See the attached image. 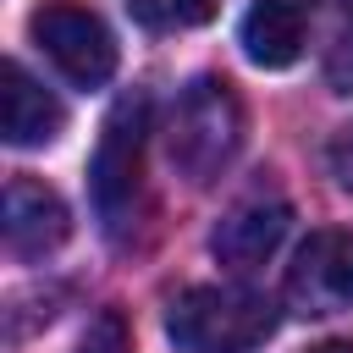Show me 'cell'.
I'll return each instance as SVG.
<instances>
[{
	"mask_svg": "<svg viewBox=\"0 0 353 353\" xmlns=\"http://www.w3.org/2000/svg\"><path fill=\"white\" fill-rule=\"evenodd\" d=\"M143 143H149V94H121L99 127L94 160H88V193L94 215L110 243H132V232L149 215V182H143Z\"/></svg>",
	"mask_w": 353,
	"mask_h": 353,
	"instance_id": "1",
	"label": "cell"
},
{
	"mask_svg": "<svg viewBox=\"0 0 353 353\" xmlns=\"http://www.w3.org/2000/svg\"><path fill=\"white\" fill-rule=\"evenodd\" d=\"M243 149V99L226 77H193L176 105H171V121H165V154L171 165L204 188L215 182Z\"/></svg>",
	"mask_w": 353,
	"mask_h": 353,
	"instance_id": "2",
	"label": "cell"
},
{
	"mask_svg": "<svg viewBox=\"0 0 353 353\" xmlns=\"http://www.w3.org/2000/svg\"><path fill=\"white\" fill-rule=\"evenodd\" d=\"M182 353H259L276 331V303L248 287H188L165 309Z\"/></svg>",
	"mask_w": 353,
	"mask_h": 353,
	"instance_id": "3",
	"label": "cell"
},
{
	"mask_svg": "<svg viewBox=\"0 0 353 353\" xmlns=\"http://www.w3.org/2000/svg\"><path fill=\"white\" fill-rule=\"evenodd\" d=\"M281 298L303 320L353 309V226H320V232H309L303 248L287 265Z\"/></svg>",
	"mask_w": 353,
	"mask_h": 353,
	"instance_id": "4",
	"label": "cell"
},
{
	"mask_svg": "<svg viewBox=\"0 0 353 353\" xmlns=\"http://www.w3.org/2000/svg\"><path fill=\"white\" fill-rule=\"evenodd\" d=\"M33 44L55 61V72L77 88H99L110 72H116V39L110 28L88 11V6H72V0H50L33 11Z\"/></svg>",
	"mask_w": 353,
	"mask_h": 353,
	"instance_id": "5",
	"label": "cell"
},
{
	"mask_svg": "<svg viewBox=\"0 0 353 353\" xmlns=\"http://www.w3.org/2000/svg\"><path fill=\"white\" fill-rule=\"evenodd\" d=\"M287 221H292V210H287L281 193H248V199H237V204L215 221L210 254H215L226 270H259V265L281 248Z\"/></svg>",
	"mask_w": 353,
	"mask_h": 353,
	"instance_id": "6",
	"label": "cell"
},
{
	"mask_svg": "<svg viewBox=\"0 0 353 353\" xmlns=\"http://www.w3.org/2000/svg\"><path fill=\"white\" fill-rule=\"evenodd\" d=\"M72 215L61 204L55 188L33 182V176H11L6 182V248L17 259H44L66 243Z\"/></svg>",
	"mask_w": 353,
	"mask_h": 353,
	"instance_id": "7",
	"label": "cell"
},
{
	"mask_svg": "<svg viewBox=\"0 0 353 353\" xmlns=\"http://www.w3.org/2000/svg\"><path fill=\"white\" fill-rule=\"evenodd\" d=\"M66 127V110L61 99L22 66V61H6L0 66V132L11 149H44L55 143Z\"/></svg>",
	"mask_w": 353,
	"mask_h": 353,
	"instance_id": "8",
	"label": "cell"
},
{
	"mask_svg": "<svg viewBox=\"0 0 353 353\" xmlns=\"http://www.w3.org/2000/svg\"><path fill=\"white\" fill-rule=\"evenodd\" d=\"M309 28H314V17L298 0H254L248 17H243V55L254 66L281 72V66H292L303 55Z\"/></svg>",
	"mask_w": 353,
	"mask_h": 353,
	"instance_id": "9",
	"label": "cell"
},
{
	"mask_svg": "<svg viewBox=\"0 0 353 353\" xmlns=\"http://www.w3.org/2000/svg\"><path fill=\"white\" fill-rule=\"evenodd\" d=\"M320 6V33H325V50H320V72L331 83V94H353V0H314Z\"/></svg>",
	"mask_w": 353,
	"mask_h": 353,
	"instance_id": "10",
	"label": "cell"
},
{
	"mask_svg": "<svg viewBox=\"0 0 353 353\" xmlns=\"http://www.w3.org/2000/svg\"><path fill=\"white\" fill-rule=\"evenodd\" d=\"M127 11L143 22V28H199L215 17V0H127Z\"/></svg>",
	"mask_w": 353,
	"mask_h": 353,
	"instance_id": "11",
	"label": "cell"
},
{
	"mask_svg": "<svg viewBox=\"0 0 353 353\" xmlns=\"http://www.w3.org/2000/svg\"><path fill=\"white\" fill-rule=\"evenodd\" d=\"M77 353H132V331H127L121 309H99L88 320V331L77 336Z\"/></svg>",
	"mask_w": 353,
	"mask_h": 353,
	"instance_id": "12",
	"label": "cell"
},
{
	"mask_svg": "<svg viewBox=\"0 0 353 353\" xmlns=\"http://www.w3.org/2000/svg\"><path fill=\"white\" fill-rule=\"evenodd\" d=\"M331 171H336V182H342V188H353V127L331 143Z\"/></svg>",
	"mask_w": 353,
	"mask_h": 353,
	"instance_id": "13",
	"label": "cell"
},
{
	"mask_svg": "<svg viewBox=\"0 0 353 353\" xmlns=\"http://www.w3.org/2000/svg\"><path fill=\"white\" fill-rule=\"evenodd\" d=\"M309 353H353V342H320V347H309Z\"/></svg>",
	"mask_w": 353,
	"mask_h": 353,
	"instance_id": "14",
	"label": "cell"
}]
</instances>
